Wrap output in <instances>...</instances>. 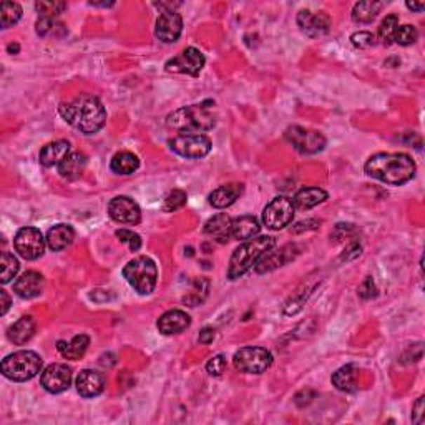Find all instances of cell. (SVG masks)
Segmentation results:
<instances>
[{"label": "cell", "mask_w": 425, "mask_h": 425, "mask_svg": "<svg viewBox=\"0 0 425 425\" xmlns=\"http://www.w3.org/2000/svg\"><path fill=\"white\" fill-rule=\"evenodd\" d=\"M328 191H324L323 188L318 187H307V188H301L299 191L294 194V208H297V210L306 211L311 210V208L321 205V203H324L328 200Z\"/></svg>", "instance_id": "cell-24"}, {"label": "cell", "mask_w": 425, "mask_h": 425, "mask_svg": "<svg viewBox=\"0 0 425 425\" xmlns=\"http://www.w3.org/2000/svg\"><path fill=\"white\" fill-rule=\"evenodd\" d=\"M123 276L135 291L147 296V294L153 292V289L156 288V281H158L156 263L148 256H138L126 263V266L123 268Z\"/></svg>", "instance_id": "cell-6"}, {"label": "cell", "mask_w": 425, "mask_h": 425, "mask_svg": "<svg viewBox=\"0 0 425 425\" xmlns=\"http://www.w3.org/2000/svg\"><path fill=\"white\" fill-rule=\"evenodd\" d=\"M187 193L182 191V189H173V191L166 194L165 201H163V211L173 212L182 210V208L187 205Z\"/></svg>", "instance_id": "cell-37"}, {"label": "cell", "mask_w": 425, "mask_h": 425, "mask_svg": "<svg viewBox=\"0 0 425 425\" xmlns=\"http://www.w3.org/2000/svg\"><path fill=\"white\" fill-rule=\"evenodd\" d=\"M405 6H407V8H409V11H412V12H422V11H425V4L407 2Z\"/></svg>", "instance_id": "cell-48"}, {"label": "cell", "mask_w": 425, "mask_h": 425, "mask_svg": "<svg viewBox=\"0 0 425 425\" xmlns=\"http://www.w3.org/2000/svg\"><path fill=\"white\" fill-rule=\"evenodd\" d=\"M364 170L370 178L391 187H400L414 178L417 166L405 153H377L369 158Z\"/></svg>", "instance_id": "cell-2"}, {"label": "cell", "mask_w": 425, "mask_h": 425, "mask_svg": "<svg viewBox=\"0 0 425 425\" xmlns=\"http://www.w3.org/2000/svg\"><path fill=\"white\" fill-rule=\"evenodd\" d=\"M40 384L50 394H62L72 384V369L65 364H50L40 375Z\"/></svg>", "instance_id": "cell-14"}, {"label": "cell", "mask_w": 425, "mask_h": 425, "mask_svg": "<svg viewBox=\"0 0 425 425\" xmlns=\"http://www.w3.org/2000/svg\"><path fill=\"white\" fill-rule=\"evenodd\" d=\"M20 264L17 261V257L11 255V252H2V276H0V281L4 284L11 283L13 278H15L17 273H19Z\"/></svg>", "instance_id": "cell-36"}, {"label": "cell", "mask_w": 425, "mask_h": 425, "mask_svg": "<svg viewBox=\"0 0 425 425\" xmlns=\"http://www.w3.org/2000/svg\"><path fill=\"white\" fill-rule=\"evenodd\" d=\"M419 39V32L414 25H402L397 29L394 40L402 47H407V45H412L417 42Z\"/></svg>", "instance_id": "cell-38"}, {"label": "cell", "mask_w": 425, "mask_h": 425, "mask_svg": "<svg viewBox=\"0 0 425 425\" xmlns=\"http://www.w3.org/2000/svg\"><path fill=\"white\" fill-rule=\"evenodd\" d=\"M140 160L132 151H120L112 158L110 168L116 175H132L138 170Z\"/></svg>", "instance_id": "cell-32"}, {"label": "cell", "mask_w": 425, "mask_h": 425, "mask_svg": "<svg viewBox=\"0 0 425 425\" xmlns=\"http://www.w3.org/2000/svg\"><path fill=\"white\" fill-rule=\"evenodd\" d=\"M55 27H62L60 24H57L55 19H50V17H40L37 24H35V30H37L40 37H45V35L52 34V32L55 30Z\"/></svg>", "instance_id": "cell-42"}, {"label": "cell", "mask_w": 425, "mask_h": 425, "mask_svg": "<svg viewBox=\"0 0 425 425\" xmlns=\"http://www.w3.org/2000/svg\"><path fill=\"white\" fill-rule=\"evenodd\" d=\"M198 341H200V344H211L212 341H215V329L211 328H205L203 331L200 332V337H198Z\"/></svg>", "instance_id": "cell-46"}, {"label": "cell", "mask_w": 425, "mask_h": 425, "mask_svg": "<svg viewBox=\"0 0 425 425\" xmlns=\"http://www.w3.org/2000/svg\"><path fill=\"white\" fill-rule=\"evenodd\" d=\"M115 234L121 243L128 244V248L133 252H137L140 248H142V238H140V234L133 233L132 229H119Z\"/></svg>", "instance_id": "cell-39"}, {"label": "cell", "mask_w": 425, "mask_h": 425, "mask_svg": "<svg viewBox=\"0 0 425 425\" xmlns=\"http://www.w3.org/2000/svg\"><path fill=\"white\" fill-rule=\"evenodd\" d=\"M375 294H377V289H375L372 278H365L364 283L359 286V296L363 299H370V297H375Z\"/></svg>", "instance_id": "cell-43"}, {"label": "cell", "mask_w": 425, "mask_h": 425, "mask_svg": "<svg viewBox=\"0 0 425 425\" xmlns=\"http://www.w3.org/2000/svg\"><path fill=\"white\" fill-rule=\"evenodd\" d=\"M76 392L85 399H92V397L100 396L103 391H105L107 386V377L103 375V372H98V370L93 369H85L76 375Z\"/></svg>", "instance_id": "cell-17"}, {"label": "cell", "mask_w": 425, "mask_h": 425, "mask_svg": "<svg viewBox=\"0 0 425 425\" xmlns=\"http://www.w3.org/2000/svg\"><path fill=\"white\" fill-rule=\"evenodd\" d=\"M183 32V19L178 12H161L158 17L155 35L163 43H175Z\"/></svg>", "instance_id": "cell-16"}, {"label": "cell", "mask_w": 425, "mask_h": 425, "mask_svg": "<svg viewBox=\"0 0 425 425\" xmlns=\"http://www.w3.org/2000/svg\"><path fill=\"white\" fill-rule=\"evenodd\" d=\"M244 187L241 183H228L223 184V187L216 188L208 200H210V205L216 210H224V208L231 206L233 203H236V200L243 194Z\"/></svg>", "instance_id": "cell-21"}, {"label": "cell", "mask_w": 425, "mask_h": 425, "mask_svg": "<svg viewBox=\"0 0 425 425\" xmlns=\"http://www.w3.org/2000/svg\"><path fill=\"white\" fill-rule=\"evenodd\" d=\"M88 346H90V337L87 334H79V336H75L70 342L65 341L57 342L58 352H60L65 359L70 360H79L80 357H83V354L88 349Z\"/></svg>", "instance_id": "cell-28"}, {"label": "cell", "mask_w": 425, "mask_h": 425, "mask_svg": "<svg viewBox=\"0 0 425 425\" xmlns=\"http://www.w3.org/2000/svg\"><path fill=\"white\" fill-rule=\"evenodd\" d=\"M8 307H11V297H8L7 291H4L2 289V291H0V314L6 316Z\"/></svg>", "instance_id": "cell-47"}, {"label": "cell", "mask_w": 425, "mask_h": 425, "mask_svg": "<svg viewBox=\"0 0 425 425\" xmlns=\"http://www.w3.org/2000/svg\"><path fill=\"white\" fill-rule=\"evenodd\" d=\"M206 58L203 53L194 47H188L173 58H170L168 62L165 63V70L168 74H183V75H191V76H198L200 72L205 67Z\"/></svg>", "instance_id": "cell-12"}, {"label": "cell", "mask_w": 425, "mask_h": 425, "mask_svg": "<svg viewBox=\"0 0 425 425\" xmlns=\"http://www.w3.org/2000/svg\"><path fill=\"white\" fill-rule=\"evenodd\" d=\"M108 215L120 224L135 226L142 221V210L128 196H115L108 205Z\"/></svg>", "instance_id": "cell-13"}, {"label": "cell", "mask_w": 425, "mask_h": 425, "mask_svg": "<svg viewBox=\"0 0 425 425\" xmlns=\"http://www.w3.org/2000/svg\"><path fill=\"white\" fill-rule=\"evenodd\" d=\"M231 221L226 212H218L206 221L205 234L218 243H228L231 239Z\"/></svg>", "instance_id": "cell-22"}, {"label": "cell", "mask_w": 425, "mask_h": 425, "mask_svg": "<svg viewBox=\"0 0 425 425\" xmlns=\"http://www.w3.org/2000/svg\"><path fill=\"white\" fill-rule=\"evenodd\" d=\"M294 211L296 208H294L291 198L278 196L271 200L263 210V223L266 228L279 231L292 223Z\"/></svg>", "instance_id": "cell-10"}, {"label": "cell", "mask_w": 425, "mask_h": 425, "mask_svg": "<svg viewBox=\"0 0 425 425\" xmlns=\"http://www.w3.org/2000/svg\"><path fill=\"white\" fill-rule=\"evenodd\" d=\"M35 11L40 13V17L55 19L63 11H67V4L60 2V0H40V2L35 4Z\"/></svg>", "instance_id": "cell-35"}, {"label": "cell", "mask_w": 425, "mask_h": 425, "mask_svg": "<svg viewBox=\"0 0 425 425\" xmlns=\"http://www.w3.org/2000/svg\"><path fill=\"white\" fill-rule=\"evenodd\" d=\"M58 113L67 123L83 135L100 132L107 121L105 107L95 95L90 93H81L70 102H63L58 107Z\"/></svg>", "instance_id": "cell-1"}, {"label": "cell", "mask_w": 425, "mask_h": 425, "mask_svg": "<svg viewBox=\"0 0 425 425\" xmlns=\"http://www.w3.org/2000/svg\"><path fill=\"white\" fill-rule=\"evenodd\" d=\"M75 239V231L70 224H55L47 231V246L52 251H62L69 248Z\"/></svg>", "instance_id": "cell-27"}, {"label": "cell", "mask_w": 425, "mask_h": 425, "mask_svg": "<svg viewBox=\"0 0 425 425\" xmlns=\"http://www.w3.org/2000/svg\"><path fill=\"white\" fill-rule=\"evenodd\" d=\"M321 224V221L318 220H307V221H299L291 228L292 233H304V231H311V229H316Z\"/></svg>", "instance_id": "cell-44"}, {"label": "cell", "mask_w": 425, "mask_h": 425, "mask_svg": "<svg viewBox=\"0 0 425 425\" xmlns=\"http://www.w3.org/2000/svg\"><path fill=\"white\" fill-rule=\"evenodd\" d=\"M332 386L341 392L357 391V367L354 364L342 365L332 375Z\"/></svg>", "instance_id": "cell-30"}, {"label": "cell", "mask_w": 425, "mask_h": 425, "mask_svg": "<svg viewBox=\"0 0 425 425\" xmlns=\"http://www.w3.org/2000/svg\"><path fill=\"white\" fill-rule=\"evenodd\" d=\"M90 6H93V7H113L115 6V4L113 2H90Z\"/></svg>", "instance_id": "cell-49"}, {"label": "cell", "mask_w": 425, "mask_h": 425, "mask_svg": "<svg viewBox=\"0 0 425 425\" xmlns=\"http://www.w3.org/2000/svg\"><path fill=\"white\" fill-rule=\"evenodd\" d=\"M284 138L301 155H316V153L323 151L325 147V138L323 133L316 132V130L304 128V126H289L286 132H284Z\"/></svg>", "instance_id": "cell-9"}, {"label": "cell", "mask_w": 425, "mask_h": 425, "mask_svg": "<svg viewBox=\"0 0 425 425\" xmlns=\"http://www.w3.org/2000/svg\"><path fill=\"white\" fill-rule=\"evenodd\" d=\"M397 29H399V15L391 13V15H387L386 19L381 22V25H379L377 39L381 40L384 45H391L394 42Z\"/></svg>", "instance_id": "cell-33"}, {"label": "cell", "mask_w": 425, "mask_h": 425, "mask_svg": "<svg viewBox=\"0 0 425 425\" xmlns=\"http://www.w3.org/2000/svg\"><path fill=\"white\" fill-rule=\"evenodd\" d=\"M215 102L208 100L198 105L183 107L170 113L166 119L168 128L180 133H201L211 130L216 125V116L211 113Z\"/></svg>", "instance_id": "cell-3"}, {"label": "cell", "mask_w": 425, "mask_h": 425, "mask_svg": "<svg viewBox=\"0 0 425 425\" xmlns=\"http://www.w3.org/2000/svg\"><path fill=\"white\" fill-rule=\"evenodd\" d=\"M297 25L307 37L318 39L328 34L331 29V17L325 12L314 13L311 11H301L297 13Z\"/></svg>", "instance_id": "cell-15"}, {"label": "cell", "mask_w": 425, "mask_h": 425, "mask_svg": "<svg viewBox=\"0 0 425 425\" xmlns=\"http://www.w3.org/2000/svg\"><path fill=\"white\" fill-rule=\"evenodd\" d=\"M294 246H284L279 251H273L269 250L266 255L261 257L259 261H257V264L255 266L256 273L263 274V273H269V271H273L276 268H281L288 263V261L292 259V255H289V251L292 250Z\"/></svg>", "instance_id": "cell-26"}, {"label": "cell", "mask_w": 425, "mask_h": 425, "mask_svg": "<svg viewBox=\"0 0 425 425\" xmlns=\"http://www.w3.org/2000/svg\"><path fill=\"white\" fill-rule=\"evenodd\" d=\"M384 2H375V0H365V2L356 4L352 8V20L357 24H370L377 13L382 11Z\"/></svg>", "instance_id": "cell-31"}, {"label": "cell", "mask_w": 425, "mask_h": 425, "mask_svg": "<svg viewBox=\"0 0 425 425\" xmlns=\"http://www.w3.org/2000/svg\"><path fill=\"white\" fill-rule=\"evenodd\" d=\"M45 286L43 276L37 271H27L13 283V292L22 299H34L42 294Z\"/></svg>", "instance_id": "cell-18"}, {"label": "cell", "mask_w": 425, "mask_h": 425, "mask_svg": "<svg viewBox=\"0 0 425 425\" xmlns=\"http://www.w3.org/2000/svg\"><path fill=\"white\" fill-rule=\"evenodd\" d=\"M35 334V321L32 316H24L17 323H13L7 331L8 341L15 346H24L34 337Z\"/></svg>", "instance_id": "cell-25"}, {"label": "cell", "mask_w": 425, "mask_h": 425, "mask_svg": "<svg viewBox=\"0 0 425 425\" xmlns=\"http://www.w3.org/2000/svg\"><path fill=\"white\" fill-rule=\"evenodd\" d=\"M261 231V224L255 216L246 215L234 218L231 221V238L238 241H248V239L256 238Z\"/></svg>", "instance_id": "cell-23"}, {"label": "cell", "mask_w": 425, "mask_h": 425, "mask_svg": "<svg viewBox=\"0 0 425 425\" xmlns=\"http://www.w3.org/2000/svg\"><path fill=\"white\" fill-rule=\"evenodd\" d=\"M233 364L243 374H263L273 364V354L264 347H241L234 354Z\"/></svg>", "instance_id": "cell-7"}, {"label": "cell", "mask_w": 425, "mask_h": 425, "mask_svg": "<svg viewBox=\"0 0 425 425\" xmlns=\"http://www.w3.org/2000/svg\"><path fill=\"white\" fill-rule=\"evenodd\" d=\"M351 42L356 48H370L375 43V35L370 34V32L360 30L356 32V34L351 35Z\"/></svg>", "instance_id": "cell-40"}, {"label": "cell", "mask_w": 425, "mask_h": 425, "mask_svg": "<svg viewBox=\"0 0 425 425\" xmlns=\"http://www.w3.org/2000/svg\"><path fill=\"white\" fill-rule=\"evenodd\" d=\"M189 324H191V318L184 311L173 309L165 313L158 319L156 328L163 336H175V334H182L183 331H187Z\"/></svg>", "instance_id": "cell-19"}, {"label": "cell", "mask_w": 425, "mask_h": 425, "mask_svg": "<svg viewBox=\"0 0 425 425\" xmlns=\"http://www.w3.org/2000/svg\"><path fill=\"white\" fill-rule=\"evenodd\" d=\"M224 369H226V359H224V356H221V354L211 357L206 364L208 374L212 375V377H220V375L224 372Z\"/></svg>", "instance_id": "cell-41"}, {"label": "cell", "mask_w": 425, "mask_h": 425, "mask_svg": "<svg viewBox=\"0 0 425 425\" xmlns=\"http://www.w3.org/2000/svg\"><path fill=\"white\" fill-rule=\"evenodd\" d=\"M276 246V239L273 236H257L252 239H248L246 243L236 248L233 252L231 259H229L228 268V278L229 279H239L248 271L255 268L257 261L263 257L269 250Z\"/></svg>", "instance_id": "cell-4"}, {"label": "cell", "mask_w": 425, "mask_h": 425, "mask_svg": "<svg viewBox=\"0 0 425 425\" xmlns=\"http://www.w3.org/2000/svg\"><path fill=\"white\" fill-rule=\"evenodd\" d=\"M43 367V360L34 351H19L7 356L2 360V374L15 382H25L39 375Z\"/></svg>", "instance_id": "cell-5"}, {"label": "cell", "mask_w": 425, "mask_h": 425, "mask_svg": "<svg viewBox=\"0 0 425 425\" xmlns=\"http://www.w3.org/2000/svg\"><path fill=\"white\" fill-rule=\"evenodd\" d=\"M168 144L171 151L188 160H200L211 151V140L203 133H180Z\"/></svg>", "instance_id": "cell-8"}, {"label": "cell", "mask_w": 425, "mask_h": 425, "mask_svg": "<svg viewBox=\"0 0 425 425\" xmlns=\"http://www.w3.org/2000/svg\"><path fill=\"white\" fill-rule=\"evenodd\" d=\"M45 243H47V239H43L42 231L37 228H32V226L19 229L15 238H13L15 251L27 261H35L39 257H42L45 251Z\"/></svg>", "instance_id": "cell-11"}, {"label": "cell", "mask_w": 425, "mask_h": 425, "mask_svg": "<svg viewBox=\"0 0 425 425\" xmlns=\"http://www.w3.org/2000/svg\"><path fill=\"white\" fill-rule=\"evenodd\" d=\"M85 166H87V156L80 151H74L58 165V173H60L62 178L76 180L83 173Z\"/></svg>", "instance_id": "cell-29"}, {"label": "cell", "mask_w": 425, "mask_h": 425, "mask_svg": "<svg viewBox=\"0 0 425 425\" xmlns=\"http://www.w3.org/2000/svg\"><path fill=\"white\" fill-rule=\"evenodd\" d=\"M412 420L415 424H422L424 422V397H419V400L414 404Z\"/></svg>", "instance_id": "cell-45"}, {"label": "cell", "mask_w": 425, "mask_h": 425, "mask_svg": "<svg viewBox=\"0 0 425 425\" xmlns=\"http://www.w3.org/2000/svg\"><path fill=\"white\" fill-rule=\"evenodd\" d=\"M22 19V7L17 2H2L0 6V25L2 29L15 25Z\"/></svg>", "instance_id": "cell-34"}, {"label": "cell", "mask_w": 425, "mask_h": 425, "mask_svg": "<svg viewBox=\"0 0 425 425\" xmlns=\"http://www.w3.org/2000/svg\"><path fill=\"white\" fill-rule=\"evenodd\" d=\"M72 144L67 140H57V142L45 144L40 150L39 160L45 168H52V166H58L60 163L70 155Z\"/></svg>", "instance_id": "cell-20"}]
</instances>
